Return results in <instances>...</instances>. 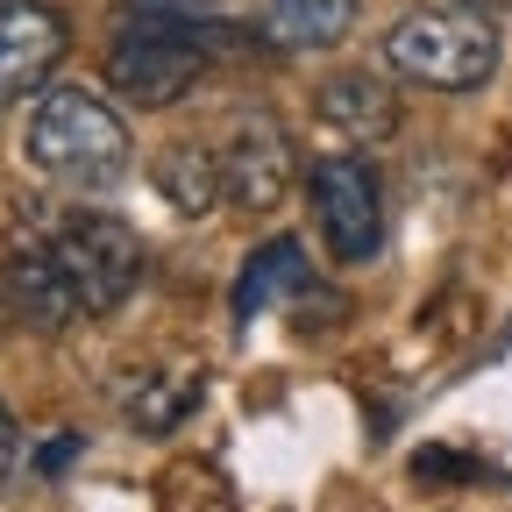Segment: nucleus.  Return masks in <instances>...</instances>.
<instances>
[{
	"label": "nucleus",
	"mask_w": 512,
	"mask_h": 512,
	"mask_svg": "<svg viewBox=\"0 0 512 512\" xmlns=\"http://www.w3.org/2000/svg\"><path fill=\"white\" fill-rule=\"evenodd\" d=\"M0 8H8V0H0Z\"/></svg>",
	"instance_id": "a211bd4d"
},
{
	"label": "nucleus",
	"mask_w": 512,
	"mask_h": 512,
	"mask_svg": "<svg viewBox=\"0 0 512 512\" xmlns=\"http://www.w3.org/2000/svg\"><path fill=\"white\" fill-rule=\"evenodd\" d=\"M192 406H200V384H192V377H143V392H128L136 434H171Z\"/></svg>",
	"instance_id": "ddd939ff"
},
{
	"label": "nucleus",
	"mask_w": 512,
	"mask_h": 512,
	"mask_svg": "<svg viewBox=\"0 0 512 512\" xmlns=\"http://www.w3.org/2000/svg\"><path fill=\"white\" fill-rule=\"evenodd\" d=\"M0 299H8L36 335H64L79 320V292L72 278H64V264L50 256V242H15L8 256H0Z\"/></svg>",
	"instance_id": "6e6552de"
},
{
	"label": "nucleus",
	"mask_w": 512,
	"mask_h": 512,
	"mask_svg": "<svg viewBox=\"0 0 512 512\" xmlns=\"http://www.w3.org/2000/svg\"><path fill=\"white\" fill-rule=\"evenodd\" d=\"M43 242L64 264V278H72L79 313H114V306L136 299V285H143V242H136L128 221H114V214H57L43 228Z\"/></svg>",
	"instance_id": "20e7f679"
},
{
	"label": "nucleus",
	"mask_w": 512,
	"mask_h": 512,
	"mask_svg": "<svg viewBox=\"0 0 512 512\" xmlns=\"http://www.w3.org/2000/svg\"><path fill=\"white\" fill-rule=\"evenodd\" d=\"M384 64L434 93H477L498 72V29H491V15H470L456 0L406 8L384 29Z\"/></svg>",
	"instance_id": "f03ea898"
},
{
	"label": "nucleus",
	"mask_w": 512,
	"mask_h": 512,
	"mask_svg": "<svg viewBox=\"0 0 512 512\" xmlns=\"http://www.w3.org/2000/svg\"><path fill=\"white\" fill-rule=\"evenodd\" d=\"M72 57V29L43 0H8L0 8V107H15L50 86V72Z\"/></svg>",
	"instance_id": "0eeeda50"
},
{
	"label": "nucleus",
	"mask_w": 512,
	"mask_h": 512,
	"mask_svg": "<svg viewBox=\"0 0 512 512\" xmlns=\"http://www.w3.org/2000/svg\"><path fill=\"white\" fill-rule=\"evenodd\" d=\"M143 15H200V8H214V0H136Z\"/></svg>",
	"instance_id": "dca6fc26"
},
{
	"label": "nucleus",
	"mask_w": 512,
	"mask_h": 512,
	"mask_svg": "<svg viewBox=\"0 0 512 512\" xmlns=\"http://www.w3.org/2000/svg\"><path fill=\"white\" fill-rule=\"evenodd\" d=\"M157 192H164V207H178L185 221H207L221 200H228V185H221V157L207 143H164L157 164H150Z\"/></svg>",
	"instance_id": "9b49d317"
},
{
	"label": "nucleus",
	"mask_w": 512,
	"mask_h": 512,
	"mask_svg": "<svg viewBox=\"0 0 512 512\" xmlns=\"http://www.w3.org/2000/svg\"><path fill=\"white\" fill-rule=\"evenodd\" d=\"M306 200H313V221H320V235H328L335 264H370V256L384 249V185H377V171L356 150L320 157L313 178H306Z\"/></svg>",
	"instance_id": "39448f33"
},
{
	"label": "nucleus",
	"mask_w": 512,
	"mask_h": 512,
	"mask_svg": "<svg viewBox=\"0 0 512 512\" xmlns=\"http://www.w3.org/2000/svg\"><path fill=\"white\" fill-rule=\"evenodd\" d=\"M15 463H22V427H15V413L0 406V484L15 477Z\"/></svg>",
	"instance_id": "4468645a"
},
{
	"label": "nucleus",
	"mask_w": 512,
	"mask_h": 512,
	"mask_svg": "<svg viewBox=\"0 0 512 512\" xmlns=\"http://www.w3.org/2000/svg\"><path fill=\"white\" fill-rule=\"evenodd\" d=\"M207 79V29L185 15H128L107 43V93L128 107H178Z\"/></svg>",
	"instance_id": "7ed1b4c3"
},
{
	"label": "nucleus",
	"mask_w": 512,
	"mask_h": 512,
	"mask_svg": "<svg viewBox=\"0 0 512 512\" xmlns=\"http://www.w3.org/2000/svg\"><path fill=\"white\" fill-rule=\"evenodd\" d=\"M128 121L86 93V86H50L36 107H29V128H22V157L50 178V185H72V192H107L128 178Z\"/></svg>",
	"instance_id": "f257e3e1"
},
{
	"label": "nucleus",
	"mask_w": 512,
	"mask_h": 512,
	"mask_svg": "<svg viewBox=\"0 0 512 512\" xmlns=\"http://www.w3.org/2000/svg\"><path fill=\"white\" fill-rule=\"evenodd\" d=\"M214 157H221L228 207H242V214H271V207H285V192H292V178H299V150H292V136H285V121L264 114V107L235 114V121L221 128Z\"/></svg>",
	"instance_id": "423d86ee"
},
{
	"label": "nucleus",
	"mask_w": 512,
	"mask_h": 512,
	"mask_svg": "<svg viewBox=\"0 0 512 512\" xmlns=\"http://www.w3.org/2000/svg\"><path fill=\"white\" fill-rule=\"evenodd\" d=\"M72 456H79V434H57V441H43V448H36V470H64Z\"/></svg>",
	"instance_id": "2eb2a0df"
},
{
	"label": "nucleus",
	"mask_w": 512,
	"mask_h": 512,
	"mask_svg": "<svg viewBox=\"0 0 512 512\" xmlns=\"http://www.w3.org/2000/svg\"><path fill=\"white\" fill-rule=\"evenodd\" d=\"M456 8H470V15H505L512 0H456Z\"/></svg>",
	"instance_id": "f3484780"
},
{
	"label": "nucleus",
	"mask_w": 512,
	"mask_h": 512,
	"mask_svg": "<svg viewBox=\"0 0 512 512\" xmlns=\"http://www.w3.org/2000/svg\"><path fill=\"white\" fill-rule=\"evenodd\" d=\"M313 114L328 121L342 143H384L399 128V93L377 72H335V79H320Z\"/></svg>",
	"instance_id": "1a4fd4ad"
},
{
	"label": "nucleus",
	"mask_w": 512,
	"mask_h": 512,
	"mask_svg": "<svg viewBox=\"0 0 512 512\" xmlns=\"http://www.w3.org/2000/svg\"><path fill=\"white\" fill-rule=\"evenodd\" d=\"M356 29V0H271L264 8V43L278 50H328Z\"/></svg>",
	"instance_id": "f8f14e48"
},
{
	"label": "nucleus",
	"mask_w": 512,
	"mask_h": 512,
	"mask_svg": "<svg viewBox=\"0 0 512 512\" xmlns=\"http://www.w3.org/2000/svg\"><path fill=\"white\" fill-rule=\"evenodd\" d=\"M306 285H313L306 249H299L292 235H271L264 249H249V264H242V278H235V320L249 328V320H264L271 306L299 299Z\"/></svg>",
	"instance_id": "9d476101"
}]
</instances>
